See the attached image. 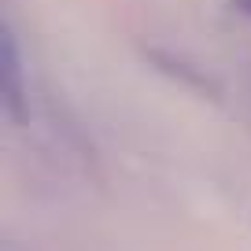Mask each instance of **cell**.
Wrapping results in <instances>:
<instances>
[{"instance_id": "1", "label": "cell", "mask_w": 251, "mask_h": 251, "mask_svg": "<svg viewBox=\"0 0 251 251\" xmlns=\"http://www.w3.org/2000/svg\"><path fill=\"white\" fill-rule=\"evenodd\" d=\"M4 103L11 115H19V107H23V67H19V48L11 26H4Z\"/></svg>"}, {"instance_id": "2", "label": "cell", "mask_w": 251, "mask_h": 251, "mask_svg": "<svg viewBox=\"0 0 251 251\" xmlns=\"http://www.w3.org/2000/svg\"><path fill=\"white\" fill-rule=\"evenodd\" d=\"M233 4H236V11H244V15L251 19V0H233Z\"/></svg>"}]
</instances>
